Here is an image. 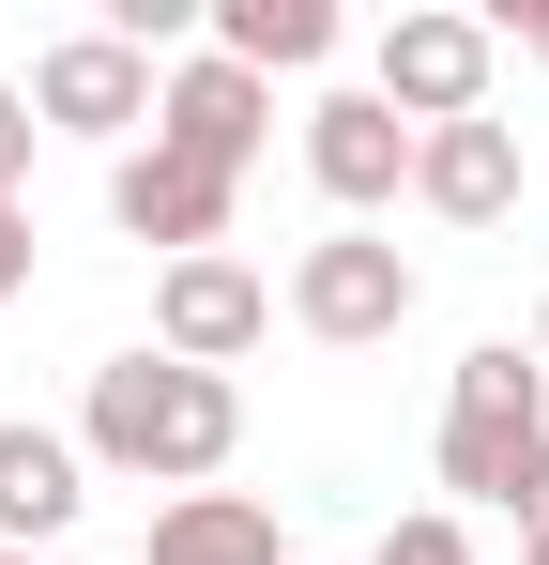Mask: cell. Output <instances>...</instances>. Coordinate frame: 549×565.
Listing matches in <instances>:
<instances>
[{
    "instance_id": "cell-10",
    "label": "cell",
    "mask_w": 549,
    "mask_h": 565,
    "mask_svg": "<svg viewBox=\"0 0 549 565\" xmlns=\"http://www.w3.org/2000/svg\"><path fill=\"white\" fill-rule=\"evenodd\" d=\"M305 169H321L336 214H381V199L412 184V122H397L381 93H321L305 107Z\"/></svg>"
},
{
    "instance_id": "cell-1",
    "label": "cell",
    "mask_w": 549,
    "mask_h": 565,
    "mask_svg": "<svg viewBox=\"0 0 549 565\" xmlns=\"http://www.w3.org/2000/svg\"><path fill=\"white\" fill-rule=\"evenodd\" d=\"M229 444H245V397L214 367H169V352H107L92 367V413H77V459L138 473V489H198V473H229Z\"/></svg>"
},
{
    "instance_id": "cell-18",
    "label": "cell",
    "mask_w": 549,
    "mask_h": 565,
    "mask_svg": "<svg viewBox=\"0 0 549 565\" xmlns=\"http://www.w3.org/2000/svg\"><path fill=\"white\" fill-rule=\"evenodd\" d=\"M0 290H31V199H0Z\"/></svg>"
},
{
    "instance_id": "cell-14",
    "label": "cell",
    "mask_w": 549,
    "mask_h": 565,
    "mask_svg": "<svg viewBox=\"0 0 549 565\" xmlns=\"http://www.w3.org/2000/svg\"><path fill=\"white\" fill-rule=\"evenodd\" d=\"M366 565H473V535L428 504V520H381V551H366Z\"/></svg>"
},
{
    "instance_id": "cell-8",
    "label": "cell",
    "mask_w": 549,
    "mask_h": 565,
    "mask_svg": "<svg viewBox=\"0 0 549 565\" xmlns=\"http://www.w3.org/2000/svg\"><path fill=\"white\" fill-rule=\"evenodd\" d=\"M107 214H122V245H169V260H214V245H229V184L183 169L169 138L107 153Z\"/></svg>"
},
{
    "instance_id": "cell-9",
    "label": "cell",
    "mask_w": 549,
    "mask_h": 565,
    "mask_svg": "<svg viewBox=\"0 0 549 565\" xmlns=\"http://www.w3.org/2000/svg\"><path fill=\"white\" fill-rule=\"evenodd\" d=\"M412 199H428L443 230H504V214H519V122H488V107H473V122H428V138H412Z\"/></svg>"
},
{
    "instance_id": "cell-13",
    "label": "cell",
    "mask_w": 549,
    "mask_h": 565,
    "mask_svg": "<svg viewBox=\"0 0 549 565\" xmlns=\"http://www.w3.org/2000/svg\"><path fill=\"white\" fill-rule=\"evenodd\" d=\"M214 62H245V77L336 62V0H214Z\"/></svg>"
},
{
    "instance_id": "cell-6",
    "label": "cell",
    "mask_w": 549,
    "mask_h": 565,
    "mask_svg": "<svg viewBox=\"0 0 549 565\" xmlns=\"http://www.w3.org/2000/svg\"><path fill=\"white\" fill-rule=\"evenodd\" d=\"M153 93H169V77H153L122 31H62V46L31 62V122H62V138H122V153H138Z\"/></svg>"
},
{
    "instance_id": "cell-5",
    "label": "cell",
    "mask_w": 549,
    "mask_h": 565,
    "mask_svg": "<svg viewBox=\"0 0 549 565\" xmlns=\"http://www.w3.org/2000/svg\"><path fill=\"white\" fill-rule=\"evenodd\" d=\"M274 337V290L245 276V260H229V245H214V260H169V276H153V352H169V367H245V352H260Z\"/></svg>"
},
{
    "instance_id": "cell-17",
    "label": "cell",
    "mask_w": 549,
    "mask_h": 565,
    "mask_svg": "<svg viewBox=\"0 0 549 565\" xmlns=\"http://www.w3.org/2000/svg\"><path fill=\"white\" fill-rule=\"evenodd\" d=\"M504 520H519V535H549V444L519 459V489H504Z\"/></svg>"
},
{
    "instance_id": "cell-21",
    "label": "cell",
    "mask_w": 549,
    "mask_h": 565,
    "mask_svg": "<svg viewBox=\"0 0 549 565\" xmlns=\"http://www.w3.org/2000/svg\"><path fill=\"white\" fill-rule=\"evenodd\" d=\"M0 565H46V551H0Z\"/></svg>"
},
{
    "instance_id": "cell-20",
    "label": "cell",
    "mask_w": 549,
    "mask_h": 565,
    "mask_svg": "<svg viewBox=\"0 0 549 565\" xmlns=\"http://www.w3.org/2000/svg\"><path fill=\"white\" fill-rule=\"evenodd\" d=\"M535 367H549V321H535Z\"/></svg>"
},
{
    "instance_id": "cell-16",
    "label": "cell",
    "mask_w": 549,
    "mask_h": 565,
    "mask_svg": "<svg viewBox=\"0 0 549 565\" xmlns=\"http://www.w3.org/2000/svg\"><path fill=\"white\" fill-rule=\"evenodd\" d=\"M488 46H519V62H549V0H504V15H488Z\"/></svg>"
},
{
    "instance_id": "cell-12",
    "label": "cell",
    "mask_w": 549,
    "mask_h": 565,
    "mask_svg": "<svg viewBox=\"0 0 549 565\" xmlns=\"http://www.w3.org/2000/svg\"><path fill=\"white\" fill-rule=\"evenodd\" d=\"M138 565H290V535H274L260 489H183V504H153V551Z\"/></svg>"
},
{
    "instance_id": "cell-7",
    "label": "cell",
    "mask_w": 549,
    "mask_h": 565,
    "mask_svg": "<svg viewBox=\"0 0 549 565\" xmlns=\"http://www.w3.org/2000/svg\"><path fill=\"white\" fill-rule=\"evenodd\" d=\"M260 122H274V93L245 77V62H169V93H153V138H169L183 169H214V184H245L260 169Z\"/></svg>"
},
{
    "instance_id": "cell-2",
    "label": "cell",
    "mask_w": 549,
    "mask_h": 565,
    "mask_svg": "<svg viewBox=\"0 0 549 565\" xmlns=\"http://www.w3.org/2000/svg\"><path fill=\"white\" fill-rule=\"evenodd\" d=\"M535 444H549V367L519 352V337L458 352V397H443V489H473V504H504Z\"/></svg>"
},
{
    "instance_id": "cell-19",
    "label": "cell",
    "mask_w": 549,
    "mask_h": 565,
    "mask_svg": "<svg viewBox=\"0 0 549 565\" xmlns=\"http://www.w3.org/2000/svg\"><path fill=\"white\" fill-rule=\"evenodd\" d=\"M519 565H549V535H519Z\"/></svg>"
},
{
    "instance_id": "cell-11",
    "label": "cell",
    "mask_w": 549,
    "mask_h": 565,
    "mask_svg": "<svg viewBox=\"0 0 549 565\" xmlns=\"http://www.w3.org/2000/svg\"><path fill=\"white\" fill-rule=\"evenodd\" d=\"M77 504H92V459L62 444V428H0V551H46V535H77Z\"/></svg>"
},
{
    "instance_id": "cell-3",
    "label": "cell",
    "mask_w": 549,
    "mask_h": 565,
    "mask_svg": "<svg viewBox=\"0 0 549 565\" xmlns=\"http://www.w3.org/2000/svg\"><path fill=\"white\" fill-rule=\"evenodd\" d=\"M412 306H428V276H412L381 230H321V245L290 260V321H305L321 352H381Z\"/></svg>"
},
{
    "instance_id": "cell-4",
    "label": "cell",
    "mask_w": 549,
    "mask_h": 565,
    "mask_svg": "<svg viewBox=\"0 0 549 565\" xmlns=\"http://www.w3.org/2000/svg\"><path fill=\"white\" fill-rule=\"evenodd\" d=\"M488 62H504V46H488V15H443V0H412V15L381 31V77H366V93H381L412 138H428V122H473V107H488Z\"/></svg>"
},
{
    "instance_id": "cell-15",
    "label": "cell",
    "mask_w": 549,
    "mask_h": 565,
    "mask_svg": "<svg viewBox=\"0 0 549 565\" xmlns=\"http://www.w3.org/2000/svg\"><path fill=\"white\" fill-rule=\"evenodd\" d=\"M31 138H46V122H31V93H0V199L31 184Z\"/></svg>"
}]
</instances>
